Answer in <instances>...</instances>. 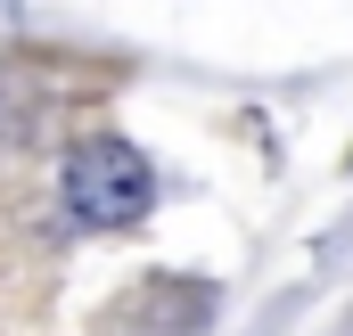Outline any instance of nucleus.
Returning a JSON list of instances; mask_svg holds the SVG:
<instances>
[{"label":"nucleus","mask_w":353,"mask_h":336,"mask_svg":"<svg viewBox=\"0 0 353 336\" xmlns=\"http://www.w3.org/2000/svg\"><path fill=\"white\" fill-rule=\"evenodd\" d=\"M148 197H157V172H148V156H140L132 140H83V148L66 156V213L90 222V230L140 222Z\"/></svg>","instance_id":"1"}]
</instances>
